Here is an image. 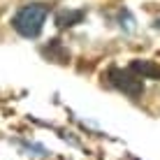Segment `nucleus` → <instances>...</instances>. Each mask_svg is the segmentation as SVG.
<instances>
[{
	"mask_svg": "<svg viewBox=\"0 0 160 160\" xmlns=\"http://www.w3.org/2000/svg\"><path fill=\"white\" fill-rule=\"evenodd\" d=\"M47 16H49L47 5L30 2V5H23V7L14 14L12 26H14V30L19 32L21 37H37L42 32V28H44Z\"/></svg>",
	"mask_w": 160,
	"mask_h": 160,
	"instance_id": "obj_1",
	"label": "nucleus"
},
{
	"mask_svg": "<svg viewBox=\"0 0 160 160\" xmlns=\"http://www.w3.org/2000/svg\"><path fill=\"white\" fill-rule=\"evenodd\" d=\"M107 79L114 88H118L121 93H125L128 98H139L144 93V84L142 77H137L132 70H121V68H112L107 72Z\"/></svg>",
	"mask_w": 160,
	"mask_h": 160,
	"instance_id": "obj_2",
	"label": "nucleus"
},
{
	"mask_svg": "<svg viewBox=\"0 0 160 160\" xmlns=\"http://www.w3.org/2000/svg\"><path fill=\"white\" fill-rule=\"evenodd\" d=\"M130 70L142 79H160V68L153 60H132Z\"/></svg>",
	"mask_w": 160,
	"mask_h": 160,
	"instance_id": "obj_3",
	"label": "nucleus"
},
{
	"mask_svg": "<svg viewBox=\"0 0 160 160\" xmlns=\"http://www.w3.org/2000/svg\"><path fill=\"white\" fill-rule=\"evenodd\" d=\"M81 16H84L81 12H70V14H68V12H63L56 21H58V26H72V21H79Z\"/></svg>",
	"mask_w": 160,
	"mask_h": 160,
	"instance_id": "obj_4",
	"label": "nucleus"
},
{
	"mask_svg": "<svg viewBox=\"0 0 160 160\" xmlns=\"http://www.w3.org/2000/svg\"><path fill=\"white\" fill-rule=\"evenodd\" d=\"M156 26H158V28H160V19H158V21H156Z\"/></svg>",
	"mask_w": 160,
	"mask_h": 160,
	"instance_id": "obj_5",
	"label": "nucleus"
}]
</instances>
